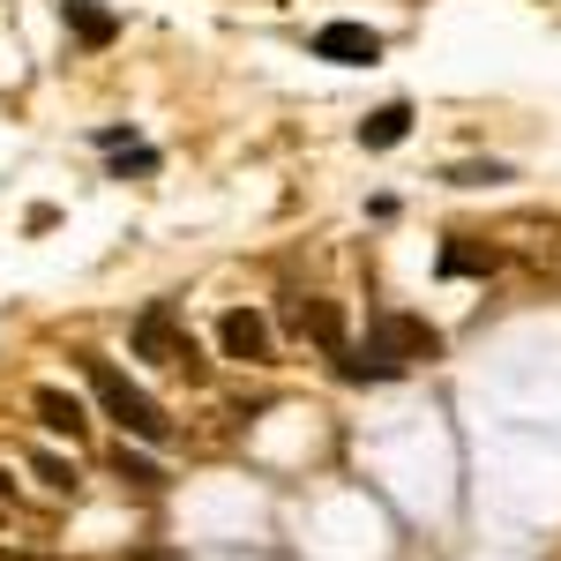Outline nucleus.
Returning <instances> with one entry per match:
<instances>
[{
	"mask_svg": "<svg viewBox=\"0 0 561 561\" xmlns=\"http://www.w3.org/2000/svg\"><path fill=\"white\" fill-rule=\"evenodd\" d=\"M31 472H38L53 494H76V486H83V479H76V465H68V457H53V449H31Z\"/></svg>",
	"mask_w": 561,
	"mask_h": 561,
	"instance_id": "13",
	"label": "nucleus"
},
{
	"mask_svg": "<svg viewBox=\"0 0 561 561\" xmlns=\"http://www.w3.org/2000/svg\"><path fill=\"white\" fill-rule=\"evenodd\" d=\"M285 330H293V337H314L330 359L345 352V314H337V300H300V293H293V300H285Z\"/></svg>",
	"mask_w": 561,
	"mask_h": 561,
	"instance_id": "6",
	"label": "nucleus"
},
{
	"mask_svg": "<svg viewBox=\"0 0 561 561\" xmlns=\"http://www.w3.org/2000/svg\"><path fill=\"white\" fill-rule=\"evenodd\" d=\"M337 375H345V382H397V375H404V367H397V359H389L382 345H367V352H337Z\"/></svg>",
	"mask_w": 561,
	"mask_h": 561,
	"instance_id": "8",
	"label": "nucleus"
},
{
	"mask_svg": "<svg viewBox=\"0 0 561 561\" xmlns=\"http://www.w3.org/2000/svg\"><path fill=\"white\" fill-rule=\"evenodd\" d=\"M314 60H337V68H375L382 60V38L367 23H322L314 31Z\"/></svg>",
	"mask_w": 561,
	"mask_h": 561,
	"instance_id": "5",
	"label": "nucleus"
},
{
	"mask_svg": "<svg viewBox=\"0 0 561 561\" xmlns=\"http://www.w3.org/2000/svg\"><path fill=\"white\" fill-rule=\"evenodd\" d=\"M135 352L158 359V367H173V375H203V352H195V337L180 330L173 300H150L142 314H135Z\"/></svg>",
	"mask_w": 561,
	"mask_h": 561,
	"instance_id": "2",
	"label": "nucleus"
},
{
	"mask_svg": "<svg viewBox=\"0 0 561 561\" xmlns=\"http://www.w3.org/2000/svg\"><path fill=\"white\" fill-rule=\"evenodd\" d=\"M404 135H412V105H382V113L359 121V142H367V150H397Z\"/></svg>",
	"mask_w": 561,
	"mask_h": 561,
	"instance_id": "9",
	"label": "nucleus"
},
{
	"mask_svg": "<svg viewBox=\"0 0 561 561\" xmlns=\"http://www.w3.org/2000/svg\"><path fill=\"white\" fill-rule=\"evenodd\" d=\"M217 345H225V359H240V367H270V314L232 307V314L217 322Z\"/></svg>",
	"mask_w": 561,
	"mask_h": 561,
	"instance_id": "4",
	"label": "nucleus"
},
{
	"mask_svg": "<svg viewBox=\"0 0 561 561\" xmlns=\"http://www.w3.org/2000/svg\"><path fill=\"white\" fill-rule=\"evenodd\" d=\"M83 375H90V389H98V404L121 420V427L135 434V442H173V420H165V404L150 397L142 382H128L113 359H98V352H83Z\"/></svg>",
	"mask_w": 561,
	"mask_h": 561,
	"instance_id": "1",
	"label": "nucleus"
},
{
	"mask_svg": "<svg viewBox=\"0 0 561 561\" xmlns=\"http://www.w3.org/2000/svg\"><path fill=\"white\" fill-rule=\"evenodd\" d=\"M60 15L83 31V45H105V38H113V15H98V0H60Z\"/></svg>",
	"mask_w": 561,
	"mask_h": 561,
	"instance_id": "12",
	"label": "nucleus"
},
{
	"mask_svg": "<svg viewBox=\"0 0 561 561\" xmlns=\"http://www.w3.org/2000/svg\"><path fill=\"white\" fill-rule=\"evenodd\" d=\"M0 561H45V554H23V547H0Z\"/></svg>",
	"mask_w": 561,
	"mask_h": 561,
	"instance_id": "15",
	"label": "nucleus"
},
{
	"mask_svg": "<svg viewBox=\"0 0 561 561\" xmlns=\"http://www.w3.org/2000/svg\"><path fill=\"white\" fill-rule=\"evenodd\" d=\"M31 420H38L45 434H60V442H83L90 434V412H83V397H68V389H31Z\"/></svg>",
	"mask_w": 561,
	"mask_h": 561,
	"instance_id": "7",
	"label": "nucleus"
},
{
	"mask_svg": "<svg viewBox=\"0 0 561 561\" xmlns=\"http://www.w3.org/2000/svg\"><path fill=\"white\" fill-rule=\"evenodd\" d=\"M113 479H121V486H135V494H158V486H165V472H158L142 449H128V442L113 449Z\"/></svg>",
	"mask_w": 561,
	"mask_h": 561,
	"instance_id": "11",
	"label": "nucleus"
},
{
	"mask_svg": "<svg viewBox=\"0 0 561 561\" xmlns=\"http://www.w3.org/2000/svg\"><path fill=\"white\" fill-rule=\"evenodd\" d=\"M375 345H382L397 367H412V359H434V352H442V337H434L420 314H397V307H389V314H375Z\"/></svg>",
	"mask_w": 561,
	"mask_h": 561,
	"instance_id": "3",
	"label": "nucleus"
},
{
	"mask_svg": "<svg viewBox=\"0 0 561 561\" xmlns=\"http://www.w3.org/2000/svg\"><path fill=\"white\" fill-rule=\"evenodd\" d=\"M442 270H449V277H486V270H502V248H486V240H449V248H442Z\"/></svg>",
	"mask_w": 561,
	"mask_h": 561,
	"instance_id": "10",
	"label": "nucleus"
},
{
	"mask_svg": "<svg viewBox=\"0 0 561 561\" xmlns=\"http://www.w3.org/2000/svg\"><path fill=\"white\" fill-rule=\"evenodd\" d=\"M8 486H15V479H8V465H0V502H8Z\"/></svg>",
	"mask_w": 561,
	"mask_h": 561,
	"instance_id": "16",
	"label": "nucleus"
},
{
	"mask_svg": "<svg viewBox=\"0 0 561 561\" xmlns=\"http://www.w3.org/2000/svg\"><path fill=\"white\" fill-rule=\"evenodd\" d=\"M502 180H510V165H494V158L486 165H449V187H502Z\"/></svg>",
	"mask_w": 561,
	"mask_h": 561,
	"instance_id": "14",
	"label": "nucleus"
}]
</instances>
